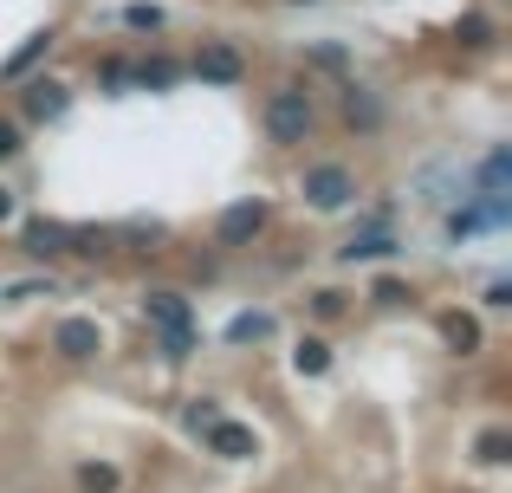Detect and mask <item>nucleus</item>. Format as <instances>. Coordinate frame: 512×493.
Returning <instances> with one entry per match:
<instances>
[{"label": "nucleus", "instance_id": "obj_1", "mask_svg": "<svg viewBox=\"0 0 512 493\" xmlns=\"http://www.w3.org/2000/svg\"><path fill=\"white\" fill-rule=\"evenodd\" d=\"M143 318L156 325L169 357H195V305L182 292H143Z\"/></svg>", "mask_w": 512, "mask_h": 493}, {"label": "nucleus", "instance_id": "obj_2", "mask_svg": "<svg viewBox=\"0 0 512 493\" xmlns=\"http://www.w3.org/2000/svg\"><path fill=\"white\" fill-rule=\"evenodd\" d=\"M266 137L273 143H305L312 137V98H305L299 85H286V91L266 98Z\"/></svg>", "mask_w": 512, "mask_h": 493}, {"label": "nucleus", "instance_id": "obj_3", "mask_svg": "<svg viewBox=\"0 0 512 493\" xmlns=\"http://www.w3.org/2000/svg\"><path fill=\"white\" fill-rule=\"evenodd\" d=\"M305 202L318 208V215H338V208L357 202V176H350L344 163H318V169H305Z\"/></svg>", "mask_w": 512, "mask_h": 493}, {"label": "nucleus", "instance_id": "obj_4", "mask_svg": "<svg viewBox=\"0 0 512 493\" xmlns=\"http://www.w3.org/2000/svg\"><path fill=\"white\" fill-rule=\"evenodd\" d=\"M266 215H273V208H266L260 195H247V202H234V208L221 215V228H214V241H221V247H247V241H260Z\"/></svg>", "mask_w": 512, "mask_h": 493}, {"label": "nucleus", "instance_id": "obj_5", "mask_svg": "<svg viewBox=\"0 0 512 493\" xmlns=\"http://www.w3.org/2000/svg\"><path fill=\"white\" fill-rule=\"evenodd\" d=\"M195 78L201 85H240V78H247V59H240L227 39H208V46L195 52Z\"/></svg>", "mask_w": 512, "mask_h": 493}, {"label": "nucleus", "instance_id": "obj_6", "mask_svg": "<svg viewBox=\"0 0 512 493\" xmlns=\"http://www.w3.org/2000/svg\"><path fill=\"white\" fill-rule=\"evenodd\" d=\"M52 351H59V357H72V364H91V357L104 351L98 318H65V325L52 331Z\"/></svg>", "mask_w": 512, "mask_h": 493}, {"label": "nucleus", "instance_id": "obj_7", "mask_svg": "<svg viewBox=\"0 0 512 493\" xmlns=\"http://www.w3.org/2000/svg\"><path fill=\"white\" fill-rule=\"evenodd\" d=\"M65 104H72V91H65L59 78H33V85L20 91V111L33 117V124H52V117H65Z\"/></svg>", "mask_w": 512, "mask_h": 493}, {"label": "nucleus", "instance_id": "obj_8", "mask_svg": "<svg viewBox=\"0 0 512 493\" xmlns=\"http://www.w3.org/2000/svg\"><path fill=\"white\" fill-rule=\"evenodd\" d=\"M208 455H221V461H253V455H260V435H253L247 429V422H214V429H208Z\"/></svg>", "mask_w": 512, "mask_h": 493}, {"label": "nucleus", "instance_id": "obj_9", "mask_svg": "<svg viewBox=\"0 0 512 493\" xmlns=\"http://www.w3.org/2000/svg\"><path fill=\"white\" fill-rule=\"evenodd\" d=\"M20 247L33 253V260H59V253H72V228H65V221H26L20 228Z\"/></svg>", "mask_w": 512, "mask_h": 493}, {"label": "nucleus", "instance_id": "obj_10", "mask_svg": "<svg viewBox=\"0 0 512 493\" xmlns=\"http://www.w3.org/2000/svg\"><path fill=\"white\" fill-rule=\"evenodd\" d=\"M389 253H396V234H389V221H370V228H357V234L338 247V260L357 266V260H389Z\"/></svg>", "mask_w": 512, "mask_h": 493}, {"label": "nucleus", "instance_id": "obj_11", "mask_svg": "<svg viewBox=\"0 0 512 493\" xmlns=\"http://www.w3.org/2000/svg\"><path fill=\"white\" fill-rule=\"evenodd\" d=\"M52 39H59L52 26H39V33H26V39H20V52H13V59L0 65V72H7V78H26V72H33V65H39V59L52 52Z\"/></svg>", "mask_w": 512, "mask_h": 493}, {"label": "nucleus", "instance_id": "obj_12", "mask_svg": "<svg viewBox=\"0 0 512 493\" xmlns=\"http://www.w3.org/2000/svg\"><path fill=\"white\" fill-rule=\"evenodd\" d=\"M441 338H448L454 357H474V351H480V325H474L467 312H448V318H441Z\"/></svg>", "mask_w": 512, "mask_h": 493}, {"label": "nucleus", "instance_id": "obj_13", "mask_svg": "<svg viewBox=\"0 0 512 493\" xmlns=\"http://www.w3.org/2000/svg\"><path fill=\"white\" fill-rule=\"evenodd\" d=\"M260 338H273V318L266 312H234L227 318V344H260Z\"/></svg>", "mask_w": 512, "mask_h": 493}, {"label": "nucleus", "instance_id": "obj_14", "mask_svg": "<svg viewBox=\"0 0 512 493\" xmlns=\"http://www.w3.org/2000/svg\"><path fill=\"white\" fill-rule=\"evenodd\" d=\"M292 370H299V377H325V370H331V344H325V338H299Z\"/></svg>", "mask_w": 512, "mask_h": 493}, {"label": "nucleus", "instance_id": "obj_15", "mask_svg": "<svg viewBox=\"0 0 512 493\" xmlns=\"http://www.w3.org/2000/svg\"><path fill=\"white\" fill-rule=\"evenodd\" d=\"M474 461H480V468H500V461H512V435L506 429H480Z\"/></svg>", "mask_w": 512, "mask_h": 493}, {"label": "nucleus", "instance_id": "obj_16", "mask_svg": "<svg viewBox=\"0 0 512 493\" xmlns=\"http://www.w3.org/2000/svg\"><path fill=\"white\" fill-rule=\"evenodd\" d=\"M506 182H512V150H493L480 163V195H506Z\"/></svg>", "mask_w": 512, "mask_h": 493}, {"label": "nucleus", "instance_id": "obj_17", "mask_svg": "<svg viewBox=\"0 0 512 493\" xmlns=\"http://www.w3.org/2000/svg\"><path fill=\"white\" fill-rule=\"evenodd\" d=\"M130 85H143V91H169V85H175V65H169V59H143V65H130Z\"/></svg>", "mask_w": 512, "mask_h": 493}, {"label": "nucleus", "instance_id": "obj_18", "mask_svg": "<svg viewBox=\"0 0 512 493\" xmlns=\"http://www.w3.org/2000/svg\"><path fill=\"white\" fill-rule=\"evenodd\" d=\"M214 422H221V403H214V396H195V403L182 409V429H188V435H208Z\"/></svg>", "mask_w": 512, "mask_h": 493}, {"label": "nucleus", "instance_id": "obj_19", "mask_svg": "<svg viewBox=\"0 0 512 493\" xmlns=\"http://www.w3.org/2000/svg\"><path fill=\"white\" fill-rule=\"evenodd\" d=\"M344 117H350V124H363V130H370L383 111H376V98H370V91H357V85H350V91H344Z\"/></svg>", "mask_w": 512, "mask_h": 493}, {"label": "nucleus", "instance_id": "obj_20", "mask_svg": "<svg viewBox=\"0 0 512 493\" xmlns=\"http://www.w3.org/2000/svg\"><path fill=\"white\" fill-rule=\"evenodd\" d=\"M78 487H85V493H117V468H104V461H85V468H78Z\"/></svg>", "mask_w": 512, "mask_h": 493}, {"label": "nucleus", "instance_id": "obj_21", "mask_svg": "<svg viewBox=\"0 0 512 493\" xmlns=\"http://www.w3.org/2000/svg\"><path fill=\"white\" fill-rule=\"evenodd\" d=\"M124 26H130V33H156V26H163V7H150V0H130V7H124Z\"/></svg>", "mask_w": 512, "mask_h": 493}, {"label": "nucleus", "instance_id": "obj_22", "mask_svg": "<svg viewBox=\"0 0 512 493\" xmlns=\"http://www.w3.org/2000/svg\"><path fill=\"white\" fill-rule=\"evenodd\" d=\"M454 33H461V46H493V20H487V13H467Z\"/></svg>", "mask_w": 512, "mask_h": 493}, {"label": "nucleus", "instance_id": "obj_23", "mask_svg": "<svg viewBox=\"0 0 512 493\" xmlns=\"http://www.w3.org/2000/svg\"><path fill=\"white\" fill-rule=\"evenodd\" d=\"M370 299H376V305H409V286H402V279H376Z\"/></svg>", "mask_w": 512, "mask_h": 493}, {"label": "nucleus", "instance_id": "obj_24", "mask_svg": "<svg viewBox=\"0 0 512 493\" xmlns=\"http://www.w3.org/2000/svg\"><path fill=\"white\" fill-rule=\"evenodd\" d=\"M312 312H318V318H338V312H344V292H331V286L312 292Z\"/></svg>", "mask_w": 512, "mask_h": 493}, {"label": "nucleus", "instance_id": "obj_25", "mask_svg": "<svg viewBox=\"0 0 512 493\" xmlns=\"http://www.w3.org/2000/svg\"><path fill=\"white\" fill-rule=\"evenodd\" d=\"M7 156H20V124H7V117H0V163H7Z\"/></svg>", "mask_w": 512, "mask_h": 493}, {"label": "nucleus", "instance_id": "obj_26", "mask_svg": "<svg viewBox=\"0 0 512 493\" xmlns=\"http://www.w3.org/2000/svg\"><path fill=\"white\" fill-rule=\"evenodd\" d=\"M104 85L124 91V85H130V65H124V59H111V65H104Z\"/></svg>", "mask_w": 512, "mask_h": 493}, {"label": "nucleus", "instance_id": "obj_27", "mask_svg": "<svg viewBox=\"0 0 512 493\" xmlns=\"http://www.w3.org/2000/svg\"><path fill=\"white\" fill-rule=\"evenodd\" d=\"M39 292H46V286H39V279H20V286H7V299L20 305V299H39Z\"/></svg>", "mask_w": 512, "mask_h": 493}, {"label": "nucleus", "instance_id": "obj_28", "mask_svg": "<svg viewBox=\"0 0 512 493\" xmlns=\"http://www.w3.org/2000/svg\"><path fill=\"white\" fill-rule=\"evenodd\" d=\"M0 221H13V189H0Z\"/></svg>", "mask_w": 512, "mask_h": 493}]
</instances>
